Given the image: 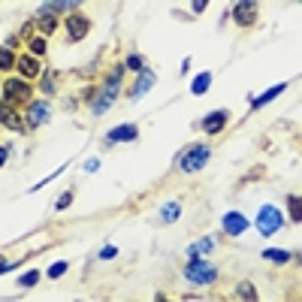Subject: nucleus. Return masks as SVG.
Instances as JSON below:
<instances>
[{
    "label": "nucleus",
    "mask_w": 302,
    "mask_h": 302,
    "mask_svg": "<svg viewBox=\"0 0 302 302\" xmlns=\"http://www.w3.org/2000/svg\"><path fill=\"white\" fill-rule=\"evenodd\" d=\"M215 275H218V269L212 263H202V260H191V266L184 269V278L194 284H208V281H215Z\"/></svg>",
    "instance_id": "3"
},
{
    "label": "nucleus",
    "mask_w": 302,
    "mask_h": 302,
    "mask_svg": "<svg viewBox=\"0 0 302 302\" xmlns=\"http://www.w3.org/2000/svg\"><path fill=\"white\" fill-rule=\"evenodd\" d=\"M290 218L299 224L302 221V212H299V197H290Z\"/></svg>",
    "instance_id": "23"
},
{
    "label": "nucleus",
    "mask_w": 302,
    "mask_h": 302,
    "mask_svg": "<svg viewBox=\"0 0 302 302\" xmlns=\"http://www.w3.org/2000/svg\"><path fill=\"white\" fill-rule=\"evenodd\" d=\"M224 230H227L230 236L245 233V230H248V221H245V215H242V212H227V215H224Z\"/></svg>",
    "instance_id": "6"
},
{
    "label": "nucleus",
    "mask_w": 302,
    "mask_h": 302,
    "mask_svg": "<svg viewBox=\"0 0 302 302\" xmlns=\"http://www.w3.org/2000/svg\"><path fill=\"white\" fill-rule=\"evenodd\" d=\"M67 272V263H55V266L49 269V278H58V275H64Z\"/></svg>",
    "instance_id": "27"
},
{
    "label": "nucleus",
    "mask_w": 302,
    "mask_h": 302,
    "mask_svg": "<svg viewBox=\"0 0 302 302\" xmlns=\"http://www.w3.org/2000/svg\"><path fill=\"white\" fill-rule=\"evenodd\" d=\"M239 293H242L248 302H257V293H254V287H251L248 281H242V284H239Z\"/></svg>",
    "instance_id": "20"
},
{
    "label": "nucleus",
    "mask_w": 302,
    "mask_h": 302,
    "mask_svg": "<svg viewBox=\"0 0 302 302\" xmlns=\"http://www.w3.org/2000/svg\"><path fill=\"white\" fill-rule=\"evenodd\" d=\"M233 18L239 21V25H251V21L257 18V3H251V0H245V3H236Z\"/></svg>",
    "instance_id": "7"
},
{
    "label": "nucleus",
    "mask_w": 302,
    "mask_h": 302,
    "mask_svg": "<svg viewBox=\"0 0 302 302\" xmlns=\"http://www.w3.org/2000/svg\"><path fill=\"white\" fill-rule=\"evenodd\" d=\"M130 142V139H136V127L133 124H124V127H115L112 133H109V142Z\"/></svg>",
    "instance_id": "14"
},
{
    "label": "nucleus",
    "mask_w": 302,
    "mask_h": 302,
    "mask_svg": "<svg viewBox=\"0 0 302 302\" xmlns=\"http://www.w3.org/2000/svg\"><path fill=\"white\" fill-rule=\"evenodd\" d=\"M151 85H154V73L142 69V76H139V82H136V88H133V97H142L145 91H151Z\"/></svg>",
    "instance_id": "15"
},
{
    "label": "nucleus",
    "mask_w": 302,
    "mask_h": 302,
    "mask_svg": "<svg viewBox=\"0 0 302 302\" xmlns=\"http://www.w3.org/2000/svg\"><path fill=\"white\" fill-rule=\"evenodd\" d=\"M208 145H194V148H188L184 154H181V169L184 172H200L205 164H208Z\"/></svg>",
    "instance_id": "2"
},
{
    "label": "nucleus",
    "mask_w": 302,
    "mask_h": 302,
    "mask_svg": "<svg viewBox=\"0 0 302 302\" xmlns=\"http://www.w3.org/2000/svg\"><path fill=\"white\" fill-rule=\"evenodd\" d=\"M127 67L130 69H142V58H139V55H130V58H127Z\"/></svg>",
    "instance_id": "30"
},
{
    "label": "nucleus",
    "mask_w": 302,
    "mask_h": 302,
    "mask_svg": "<svg viewBox=\"0 0 302 302\" xmlns=\"http://www.w3.org/2000/svg\"><path fill=\"white\" fill-rule=\"evenodd\" d=\"M208 82H212V76H208V73H200V76L194 79L191 91H194V94H205V91H208Z\"/></svg>",
    "instance_id": "17"
},
{
    "label": "nucleus",
    "mask_w": 302,
    "mask_h": 302,
    "mask_svg": "<svg viewBox=\"0 0 302 302\" xmlns=\"http://www.w3.org/2000/svg\"><path fill=\"white\" fill-rule=\"evenodd\" d=\"M115 254H118V248H112V245H106V248L100 251V257H103V260H112Z\"/></svg>",
    "instance_id": "29"
},
{
    "label": "nucleus",
    "mask_w": 302,
    "mask_h": 302,
    "mask_svg": "<svg viewBox=\"0 0 302 302\" xmlns=\"http://www.w3.org/2000/svg\"><path fill=\"white\" fill-rule=\"evenodd\" d=\"M31 52H34V55H42V52H45V39H39V36H36L34 42H31Z\"/></svg>",
    "instance_id": "26"
},
{
    "label": "nucleus",
    "mask_w": 302,
    "mask_h": 302,
    "mask_svg": "<svg viewBox=\"0 0 302 302\" xmlns=\"http://www.w3.org/2000/svg\"><path fill=\"white\" fill-rule=\"evenodd\" d=\"M263 257L272 260V263H287V260H290V254L281 251V248H269V251H263Z\"/></svg>",
    "instance_id": "18"
},
{
    "label": "nucleus",
    "mask_w": 302,
    "mask_h": 302,
    "mask_svg": "<svg viewBox=\"0 0 302 302\" xmlns=\"http://www.w3.org/2000/svg\"><path fill=\"white\" fill-rule=\"evenodd\" d=\"M160 215H164V221H175V218H178V205H175V202H169V205H164V212H160Z\"/></svg>",
    "instance_id": "22"
},
{
    "label": "nucleus",
    "mask_w": 302,
    "mask_h": 302,
    "mask_svg": "<svg viewBox=\"0 0 302 302\" xmlns=\"http://www.w3.org/2000/svg\"><path fill=\"white\" fill-rule=\"evenodd\" d=\"M224 121H227V112H212V115L202 121V130H205V133H218V130L224 127Z\"/></svg>",
    "instance_id": "13"
},
{
    "label": "nucleus",
    "mask_w": 302,
    "mask_h": 302,
    "mask_svg": "<svg viewBox=\"0 0 302 302\" xmlns=\"http://www.w3.org/2000/svg\"><path fill=\"white\" fill-rule=\"evenodd\" d=\"M278 227H281V212L275 205H263L260 215H257V230L263 236H272Z\"/></svg>",
    "instance_id": "4"
},
{
    "label": "nucleus",
    "mask_w": 302,
    "mask_h": 302,
    "mask_svg": "<svg viewBox=\"0 0 302 302\" xmlns=\"http://www.w3.org/2000/svg\"><path fill=\"white\" fill-rule=\"evenodd\" d=\"M36 281H39V272H28V275L21 278V287H34Z\"/></svg>",
    "instance_id": "25"
},
{
    "label": "nucleus",
    "mask_w": 302,
    "mask_h": 302,
    "mask_svg": "<svg viewBox=\"0 0 302 302\" xmlns=\"http://www.w3.org/2000/svg\"><path fill=\"white\" fill-rule=\"evenodd\" d=\"M97 167H100V160H88V164H85V169H88V172H94Z\"/></svg>",
    "instance_id": "32"
},
{
    "label": "nucleus",
    "mask_w": 302,
    "mask_h": 302,
    "mask_svg": "<svg viewBox=\"0 0 302 302\" xmlns=\"http://www.w3.org/2000/svg\"><path fill=\"white\" fill-rule=\"evenodd\" d=\"M6 269H9V263H6V260H0V272H6Z\"/></svg>",
    "instance_id": "34"
},
{
    "label": "nucleus",
    "mask_w": 302,
    "mask_h": 302,
    "mask_svg": "<svg viewBox=\"0 0 302 302\" xmlns=\"http://www.w3.org/2000/svg\"><path fill=\"white\" fill-rule=\"evenodd\" d=\"M39 25H42V31H45V34H52V31H55V18H52V15H42V21H39Z\"/></svg>",
    "instance_id": "28"
},
{
    "label": "nucleus",
    "mask_w": 302,
    "mask_h": 302,
    "mask_svg": "<svg viewBox=\"0 0 302 302\" xmlns=\"http://www.w3.org/2000/svg\"><path fill=\"white\" fill-rule=\"evenodd\" d=\"M69 202H73V191H67V194H61V200L55 202V208H58V212H64V208H67Z\"/></svg>",
    "instance_id": "24"
},
{
    "label": "nucleus",
    "mask_w": 302,
    "mask_h": 302,
    "mask_svg": "<svg viewBox=\"0 0 302 302\" xmlns=\"http://www.w3.org/2000/svg\"><path fill=\"white\" fill-rule=\"evenodd\" d=\"M49 121V106L45 103H31V109H28V124L31 127H39V124H45Z\"/></svg>",
    "instance_id": "10"
},
{
    "label": "nucleus",
    "mask_w": 302,
    "mask_h": 302,
    "mask_svg": "<svg viewBox=\"0 0 302 302\" xmlns=\"http://www.w3.org/2000/svg\"><path fill=\"white\" fill-rule=\"evenodd\" d=\"M18 69L25 79H34V76H39V61L34 55H25V58H18Z\"/></svg>",
    "instance_id": "12"
},
{
    "label": "nucleus",
    "mask_w": 302,
    "mask_h": 302,
    "mask_svg": "<svg viewBox=\"0 0 302 302\" xmlns=\"http://www.w3.org/2000/svg\"><path fill=\"white\" fill-rule=\"evenodd\" d=\"M73 6H76V3H42V6H39V12H42V15H52V12H61V9H73Z\"/></svg>",
    "instance_id": "19"
},
{
    "label": "nucleus",
    "mask_w": 302,
    "mask_h": 302,
    "mask_svg": "<svg viewBox=\"0 0 302 302\" xmlns=\"http://www.w3.org/2000/svg\"><path fill=\"white\" fill-rule=\"evenodd\" d=\"M3 94H6V103H25L31 97V88L21 82V79H9L3 85Z\"/></svg>",
    "instance_id": "5"
},
{
    "label": "nucleus",
    "mask_w": 302,
    "mask_h": 302,
    "mask_svg": "<svg viewBox=\"0 0 302 302\" xmlns=\"http://www.w3.org/2000/svg\"><path fill=\"white\" fill-rule=\"evenodd\" d=\"M0 121H3L9 130H25V118H21L15 109H6V106H0Z\"/></svg>",
    "instance_id": "11"
},
{
    "label": "nucleus",
    "mask_w": 302,
    "mask_h": 302,
    "mask_svg": "<svg viewBox=\"0 0 302 302\" xmlns=\"http://www.w3.org/2000/svg\"><path fill=\"white\" fill-rule=\"evenodd\" d=\"M88 28H91V25H88L85 15H69L67 18V31H69L73 39H85V36H88Z\"/></svg>",
    "instance_id": "8"
},
{
    "label": "nucleus",
    "mask_w": 302,
    "mask_h": 302,
    "mask_svg": "<svg viewBox=\"0 0 302 302\" xmlns=\"http://www.w3.org/2000/svg\"><path fill=\"white\" fill-rule=\"evenodd\" d=\"M284 88H287V85H284V82H281V85H275V88H269L266 94H260V97H257V100H254V109H260V106H266L269 100H275V97H278V94H281V91H284Z\"/></svg>",
    "instance_id": "16"
},
{
    "label": "nucleus",
    "mask_w": 302,
    "mask_h": 302,
    "mask_svg": "<svg viewBox=\"0 0 302 302\" xmlns=\"http://www.w3.org/2000/svg\"><path fill=\"white\" fill-rule=\"evenodd\" d=\"M6 164V148H0V167Z\"/></svg>",
    "instance_id": "33"
},
{
    "label": "nucleus",
    "mask_w": 302,
    "mask_h": 302,
    "mask_svg": "<svg viewBox=\"0 0 302 302\" xmlns=\"http://www.w3.org/2000/svg\"><path fill=\"white\" fill-rule=\"evenodd\" d=\"M12 64H15V58H12V52H9V49H0V69L12 67Z\"/></svg>",
    "instance_id": "21"
},
{
    "label": "nucleus",
    "mask_w": 302,
    "mask_h": 302,
    "mask_svg": "<svg viewBox=\"0 0 302 302\" xmlns=\"http://www.w3.org/2000/svg\"><path fill=\"white\" fill-rule=\"evenodd\" d=\"M212 251H215V239L208 236V239H200V242H194V245L188 248V257H191V260H202V257L212 254Z\"/></svg>",
    "instance_id": "9"
},
{
    "label": "nucleus",
    "mask_w": 302,
    "mask_h": 302,
    "mask_svg": "<svg viewBox=\"0 0 302 302\" xmlns=\"http://www.w3.org/2000/svg\"><path fill=\"white\" fill-rule=\"evenodd\" d=\"M42 91H45V94H52V91H55V82H52V79H45V82H42Z\"/></svg>",
    "instance_id": "31"
},
{
    "label": "nucleus",
    "mask_w": 302,
    "mask_h": 302,
    "mask_svg": "<svg viewBox=\"0 0 302 302\" xmlns=\"http://www.w3.org/2000/svg\"><path fill=\"white\" fill-rule=\"evenodd\" d=\"M118 79H121V69H115L109 79H106V85L100 88V94H97V100H94V112L97 115H103V112H109V106L115 103V97H118Z\"/></svg>",
    "instance_id": "1"
}]
</instances>
